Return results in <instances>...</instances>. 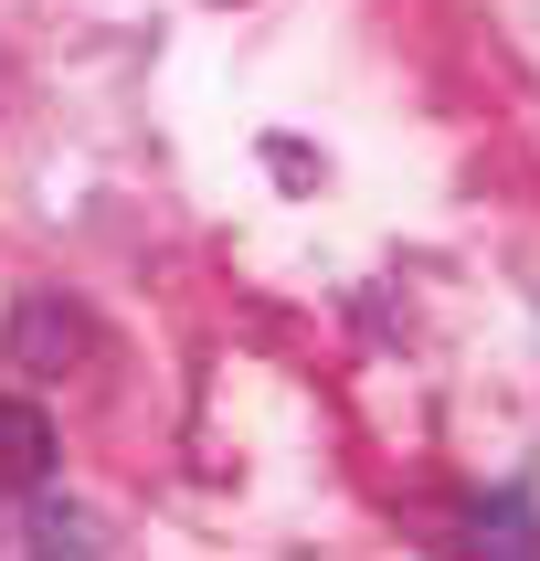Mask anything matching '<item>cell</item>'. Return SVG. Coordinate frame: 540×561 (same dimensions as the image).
I'll use <instances>...</instances> for the list:
<instances>
[{
	"label": "cell",
	"mask_w": 540,
	"mask_h": 561,
	"mask_svg": "<svg viewBox=\"0 0 540 561\" xmlns=\"http://www.w3.org/2000/svg\"><path fill=\"white\" fill-rule=\"evenodd\" d=\"M85 350H95V318L74 308V297H22V308H11V360H22V371H74Z\"/></svg>",
	"instance_id": "obj_1"
},
{
	"label": "cell",
	"mask_w": 540,
	"mask_h": 561,
	"mask_svg": "<svg viewBox=\"0 0 540 561\" xmlns=\"http://www.w3.org/2000/svg\"><path fill=\"white\" fill-rule=\"evenodd\" d=\"M43 477H54V424L43 403L0 392V488H43Z\"/></svg>",
	"instance_id": "obj_2"
}]
</instances>
